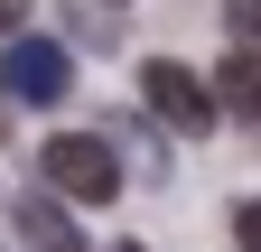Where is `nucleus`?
<instances>
[{
	"mask_svg": "<svg viewBox=\"0 0 261 252\" xmlns=\"http://www.w3.org/2000/svg\"><path fill=\"white\" fill-rule=\"evenodd\" d=\"M47 187L65 206H112L121 196V159H112V140H93V131H56L47 140Z\"/></svg>",
	"mask_w": 261,
	"mask_h": 252,
	"instance_id": "obj_1",
	"label": "nucleus"
},
{
	"mask_svg": "<svg viewBox=\"0 0 261 252\" xmlns=\"http://www.w3.org/2000/svg\"><path fill=\"white\" fill-rule=\"evenodd\" d=\"M140 103L168 121V131H187V140L215 131V93H205V75H187L177 56H149V66H140Z\"/></svg>",
	"mask_w": 261,
	"mask_h": 252,
	"instance_id": "obj_2",
	"label": "nucleus"
},
{
	"mask_svg": "<svg viewBox=\"0 0 261 252\" xmlns=\"http://www.w3.org/2000/svg\"><path fill=\"white\" fill-rule=\"evenodd\" d=\"M0 84H10V103H65L75 56H65L56 38H10V56H0Z\"/></svg>",
	"mask_w": 261,
	"mask_h": 252,
	"instance_id": "obj_3",
	"label": "nucleus"
},
{
	"mask_svg": "<svg viewBox=\"0 0 261 252\" xmlns=\"http://www.w3.org/2000/svg\"><path fill=\"white\" fill-rule=\"evenodd\" d=\"M10 224H19V243H28V252H84L75 215H65L56 196H19V206H10Z\"/></svg>",
	"mask_w": 261,
	"mask_h": 252,
	"instance_id": "obj_4",
	"label": "nucleus"
},
{
	"mask_svg": "<svg viewBox=\"0 0 261 252\" xmlns=\"http://www.w3.org/2000/svg\"><path fill=\"white\" fill-rule=\"evenodd\" d=\"M205 93H215V121H261V66H252V47L224 56V75Z\"/></svg>",
	"mask_w": 261,
	"mask_h": 252,
	"instance_id": "obj_5",
	"label": "nucleus"
},
{
	"mask_svg": "<svg viewBox=\"0 0 261 252\" xmlns=\"http://www.w3.org/2000/svg\"><path fill=\"white\" fill-rule=\"evenodd\" d=\"M224 28H233V47H252V28H261V0H224Z\"/></svg>",
	"mask_w": 261,
	"mask_h": 252,
	"instance_id": "obj_6",
	"label": "nucleus"
},
{
	"mask_svg": "<svg viewBox=\"0 0 261 252\" xmlns=\"http://www.w3.org/2000/svg\"><path fill=\"white\" fill-rule=\"evenodd\" d=\"M233 243H243V252H261V206H233Z\"/></svg>",
	"mask_w": 261,
	"mask_h": 252,
	"instance_id": "obj_7",
	"label": "nucleus"
},
{
	"mask_svg": "<svg viewBox=\"0 0 261 252\" xmlns=\"http://www.w3.org/2000/svg\"><path fill=\"white\" fill-rule=\"evenodd\" d=\"M28 28V0H0V38H19Z\"/></svg>",
	"mask_w": 261,
	"mask_h": 252,
	"instance_id": "obj_8",
	"label": "nucleus"
},
{
	"mask_svg": "<svg viewBox=\"0 0 261 252\" xmlns=\"http://www.w3.org/2000/svg\"><path fill=\"white\" fill-rule=\"evenodd\" d=\"M112 252H149V243H112Z\"/></svg>",
	"mask_w": 261,
	"mask_h": 252,
	"instance_id": "obj_9",
	"label": "nucleus"
},
{
	"mask_svg": "<svg viewBox=\"0 0 261 252\" xmlns=\"http://www.w3.org/2000/svg\"><path fill=\"white\" fill-rule=\"evenodd\" d=\"M112 10H121V0H112Z\"/></svg>",
	"mask_w": 261,
	"mask_h": 252,
	"instance_id": "obj_10",
	"label": "nucleus"
}]
</instances>
